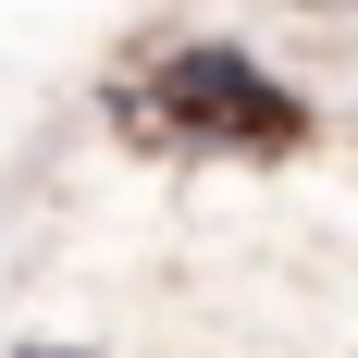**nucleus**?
<instances>
[{"label":"nucleus","mask_w":358,"mask_h":358,"mask_svg":"<svg viewBox=\"0 0 358 358\" xmlns=\"http://www.w3.org/2000/svg\"><path fill=\"white\" fill-rule=\"evenodd\" d=\"M124 111H148V124H173V136H198V148H296L309 136V111H296L235 37H173L161 74L124 87Z\"/></svg>","instance_id":"1"},{"label":"nucleus","mask_w":358,"mask_h":358,"mask_svg":"<svg viewBox=\"0 0 358 358\" xmlns=\"http://www.w3.org/2000/svg\"><path fill=\"white\" fill-rule=\"evenodd\" d=\"M13 358H99V346H13Z\"/></svg>","instance_id":"2"}]
</instances>
